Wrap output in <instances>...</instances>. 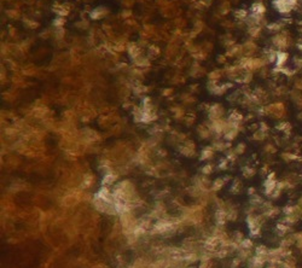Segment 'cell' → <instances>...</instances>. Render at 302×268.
<instances>
[{
    "instance_id": "2e32d148",
    "label": "cell",
    "mask_w": 302,
    "mask_h": 268,
    "mask_svg": "<svg viewBox=\"0 0 302 268\" xmlns=\"http://www.w3.org/2000/svg\"><path fill=\"white\" fill-rule=\"evenodd\" d=\"M173 111H174V117L177 118V120H180V118H184V117H185L184 110H183L181 107H179V106L173 107Z\"/></svg>"
},
{
    "instance_id": "4dcf8cb0",
    "label": "cell",
    "mask_w": 302,
    "mask_h": 268,
    "mask_svg": "<svg viewBox=\"0 0 302 268\" xmlns=\"http://www.w3.org/2000/svg\"><path fill=\"white\" fill-rule=\"evenodd\" d=\"M297 46H298V48H300V49H302V40H300V41H298Z\"/></svg>"
},
{
    "instance_id": "7a4b0ae2",
    "label": "cell",
    "mask_w": 302,
    "mask_h": 268,
    "mask_svg": "<svg viewBox=\"0 0 302 268\" xmlns=\"http://www.w3.org/2000/svg\"><path fill=\"white\" fill-rule=\"evenodd\" d=\"M172 226H173L172 222H169L167 220L158 219V221L152 227V233H166L172 228Z\"/></svg>"
},
{
    "instance_id": "ba28073f",
    "label": "cell",
    "mask_w": 302,
    "mask_h": 268,
    "mask_svg": "<svg viewBox=\"0 0 302 268\" xmlns=\"http://www.w3.org/2000/svg\"><path fill=\"white\" fill-rule=\"evenodd\" d=\"M179 151L181 152V155H184L186 157H194L196 155V148H192V147H189L186 145H181L179 147Z\"/></svg>"
},
{
    "instance_id": "4316f807",
    "label": "cell",
    "mask_w": 302,
    "mask_h": 268,
    "mask_svg": "<svg viewBox=\"0 0 302 268\" xmlns=\"http://www.w3.org/2000/svg\"><path fill=\"white\" fill-rule=\"evenodd\" d=\"M280 28H281V25H280V24H278V23H277V24H276V23H273V24H269V25H268V29H269V30H279Z\"/></svg>"
},
{
    "instance_id": "6da1fadb",
    "label": "cell",
    "mask_w": 302,
    "mask_h": 268,
    "mask_svg": "<svg viewBox=\"0 0 302 268\" xmlns=\"http://www.w3.org/2000/svg\"><path fill=\"white\" fill-rule=\"evenodd\" d=\"M225 114L224 107L221 106V104H213L209 109V118L210 121H215V120H221Z\"/></svg>"
},
{
    "instance_id": "30bf717a",
    "label": "cell",
    "mask_w": 302,
    "mask_h": 268,
    "mask_svg": "<svg viewBox=\"0 0 302 268\" xmlns=\"http://www.w3.org/2000/svg\"><path fill=\"white\" fill-rule=\"evenodd\" d=\"M286 59H288V53H285V52H277V61H276L277 62V66L281 68L285 64Z\"/></svg>"
},
{
    "instance_id": "44dd1931",
    "label": "cell",
    "mask_w": 302,
    "mask_h": 268,
    "mask_svg": "<svg viewBox=\"0 0 302 268\" xmlns=\"http://www.w3.org/2000/svg\"><path fill=\"white\" fill-rule=\"evenodd\" d=\"M228 160L227 158H223V160L220 161V163L218 164V168L219 169H221V170H225V169H227V167H228Z\"/></svg>"
},
{
    "instance_id": "e0dca14e",
    "label": "cell",
    "mask_w": 302,
    "mask_h": 268,
    "mask_svg": "<svg viewBox=\"0 0 302 268\" xmlns=\"http://www.w3.org/2000/svg\"><path fill=\"white\" fill-rule=\"evenodd\" d=\"M255 173H256V170L254 169V168H250V167H247V168H244V169H243V175H244L247 179L254 176Z\"/></svg>"
},
{
    "instance_id": "7c38bea8",
    "label": "cell",
    "mask_w": 302,
    "mask_h": 268,
    "mask_svg": "<svg viewBox=\"0 0 302 268\" xmlns=\"http://www.w3.org/2000/svg\"><path fill=\"white\" fill-rule=\"evenodd\" d=\"M237 134H238V129H236V128H231V129H228L227 132L224 133V138L227 141H231L237 136Z\"/></svg>"
},
{
    "instance_id": "9a60e30c",
    "label": "cell",
    "mask_w": 302,
    "mask_h": 268,
    "mask_svg": "<svg viewBox=\"0 0 302 268\" xmlns=\"http://www.w3.org/2000/svg\"><path fill=\"white\" fill-rule=\"evenodd\" d=\"M213 170H214V164H211V163H207L202 167L203 175H210L211 173H213Z\"/></svg>"
},
{
    "instance_id": "d4e9b609",
    "label": "cell",
    "mask_w": 302,
    "mask_h": 268,
    "mask_svg": "<svg viewBox=\"0 0 302 268\" xmlns=\"http://www.w3.org/2000/svg\"><path fill=\"white\" fill-rule=\"evenodd\" d=\"M265 136H266V134H265V132H262V131H260V132H257V133L254 134V139H256V140H262Z\"/></svg>"
},
{
    "instance_id": "9c48e42d",
    "label": "cell",
    "mask_w": 302,
    "mask_h": 268,
    "mask_svg": "<svg viewBox=\"0 0 302 268\" xmlns=\"http://www.w3.org/2000/svg\"><path fill=\"white\" fill-rule=\"evenodd\" d=\"M225 184L226 182L224 180V177H218V179H215L213 182H211V190H213L214 192H218V191H220L221 188H223V186Z\"/></svg>"
},
{
    "instance_id": "83f0119b",
    "label": "cell",
    "mask_w": 302,
    "mask_h": 268,
    "mask_svg": "<svg viewBox=\"0 0 302 268\" xmlns=\"http://www.w3.org/2000/svg\"><path fill=\"white\" fill-rule=\"evenodd\" d=\"M172 92L173 91L170 88H167V89H164V91H163V95L164 97H169V94H172Z\"/></svg>"
},
{
    "instance_id": "484cf974",
    "label": "cell",
    "mask_w": 302,
    "mask_h": 268,
    "mask_svg": "<svg viewBox=\"0 0 302 268\" xmlns=\"http://www.w3.org/2000/svg\"><path fill=\"white\" fill-rule=\"evenodd\" d=\"M240 261H242L240 257H238V259H233V260H232V263H231V268H237V267L240 264Z\"/></svg>"
},
{
    "instance_id": "5bb4252c",
    "label": "cell",
    "mask_w": 302,
    "mask_h": 268,
    "mask_svg": "<svg viewBox=\"0 0 302 268\" xmlns=\"http://www.w3.org/2000/svg\"><path fill=\"white\" fill-rule=\"evenodd\" d=\"M240 190H242V181L239 180V179H235L233 185H232V187H231L230 191L232 193H239Z\"/></svg>"
},
{
    "instance_id": "d6986e66",
    "label": "cell",
    "mask_w": 302,
    "mask_h": 268,
    "mask_svg": "<svg viewBox=\"0 0 302 268\" xmlns=\"http://www.w3.org/2000/svg\"><path fill=\"white\" fill-rule=\"evenodd\" d=\"M240 247H243V249H251V247H253V242L250 239H245L244 238L240 243Z\"/></svg>"
},
{
    "instance_id": "cb8c5ba5",
    "label": "cell",
    "mask_w": 302,
    "mask_h": 268,
    "mask_svg": "<svg viewBox=\"0 0 302 268\" xmlns=\"http://www.w3.org/2000/svg\"><path fill=\"white\" fill-rule=\"evenodd\" d=\"M250 202H251V204H261L262 203V198H261L260 196H254V197H251V199H250Z\"/></svg>"
},
{
    "instance_id": "4fadbf2b",
    "label": "cell",
    "mask_w": 302,
    "mask_h": 268,
    "mask_svg": "<svg viewBox=\"0 0 302 268\" xmlns=\"http://www.w3.org/2000/svg\"><path fill=\"white\" fill-rule=\"evenodd\" d=\"M251 10L255 15H264L265 13V6L261 4V3H256L251 6Z\"/></svg>"
},
{
    "instance_id": "5b68a950",
    "label": "cell",
    "mask_w": 302,
    "mask_h": 268,
    "mask_svg": "<svg viewBox=\"0 0 302 268\" xmlns=\"http://www.w3.org/2000/svg\"><path fill=\"white\" fill-rule=\"evenodd\" d=\"M214 153H215V150L213 146H206L202 152H201V161H208L210 158L214 157Z\"/></svg>"
},
{
    "instance_id": "8fae6325",
    "label": "cell",
    "mask_w": 302,
    "mask_h": 268,
    "mask_svg": "<svg viewBox=\"0 0 302 268\" xmlns=\"http://www.w3.org/2000/svg\"><path fill=\"white\" fill-rule=\"evenodd\" d=\"M198 259H199L198 255H197L196 252H192V251H189V254H186V255L183 256V260L186 261V262H189V263H194V262L198 261Z\"/></svg>"
},
{
    "instance_id": "ffe728a7",
    "label": "cell",
    "mask_w": 302,
    "mask_h": 268,
    "mask_svg": "<svg viewBox=\"0 0 302 268\" xmlns=\"http://www.w3.org/2000/svg\"><path fill=\"white\" fill-rule=\"evenodd\" d=\"M221 77V71L220 70H215L213 73L209 74V80H213V81H219V78Z\"/></svg>"
},
{
    "instance_id": "ac0fdd59",
    "label": "cell",
    "mask_w": 302,
    "mask_h": 268,
    "mask_svg": "<svg viewBox=\"0 0 302 268\" xmlns=\"http://www.w3.org/2000/svg\"><path fill=\"white\" fill-rule=\"evenodd\" d=\"M255 251H256V255H260V256H266V255H268V250H267V247H266V246H264V245L257 246Z\"/></svg>"
},
{
    "instance_id": "277c9868",
    "label": "cell",
    "mask_w": 302,
    "mask_h": 268,
    "mask_svg": "<svg viewBox=\"0 0 302 268\" xmlns=\"http://www.w3.org/2000/svg\"><path fill=\"white\" fill-rule=\"evenodd\" d=\"M215 220L218 226H224L226 223V221L228 220L227 217V210L223 209V208H219V209L215 211Z\"/></svg>"
},
{
    "instance_id": "f1b7e54d",
    "label": "cell",
    "mask_w": 302,
    "mask_h": 268,
    "mask_svg": "<svg viewBox=\"0 0 302 268\" xmlns=\"http://www.w3.org/2000/svg\"><path fill=\"white\" fill-rule=\"evenodd\" d=\"M295 62H296V64H297L298 68L302 66V59H295Z\"/></svg>"
},
{
    "instance_id": "f546056e",
    "label": "cell",
    "mask_w": 302,
    "mask_h": 268,
    "mask_svg": "<svg viewBox=\"0 0 302 268\" xmlns=\"http://www.w3.org/2000/svg\"><path fill=\"white\" fill-rule=\"evenodd\" d=\"M248 193H249V194H254V193H255V188H254V187H250L249 190H248Z\"/></svg>"
},
{
    "instance_id": "8992f818",
    "label": "cell",
    "mask_w": 302,
    "mask_h": 268,
    "mask_svg": "<svg viewBox=\"0 0 302 268\" xmlns=\"http://www.w3.org/2000/svg\"><path fill=\"white\" fill-rule=\"evenodd\" d=\"M116 179H117V175H116V174H114V173H111V172H108V173H105V175L103 176L102 185L109 187V186H111V185L116 181Z\"/></svg>"
},
{
    "instance_id": "603a6c76",
    "label": "cell",
    "mask_w": 302,
    "mask_h": 268,
    "mask_svg": "<svg viewBox=\"0 0 302 268\" xmlns=\"http://www.w3.org/2000/svg\"><path fill=\"white\" fill-rule=\"evenodd\" d=\"M235 151H236V153H237V155H242V153H244V151H245V144H244V143L238 144V145H237V147L235 148Z\"/></svg>"
},
{
    "instance_id": "52a82bcc",
    "label": "cell",
    "mask_w": 302,
    "mask_h": 268,
    "mask_svg": "<svg viewBox=\"0 0 302 268\" xmlns=\"http://www.w3.org/2000/svg\"><path fill=\"white\" fill-rule=\"evenodd\" d=\"M227 120L230 122H232V123H239L242 120H243V115H242L239 111H237V110H232L230 112Z\"/></svg>"
},
{
    "instance_id": "7402d4cb",
    "label": "cell",
    "mask_w": 302,
    "mask_h": 268,
    "mask_svg": "<svg viewBox=\"0 0 302 268\" xmlns=\"http://www.w3.org/2000/svg\"><path fill=\"white\" fill-rule=\"evenodd\" d=\"M185 122L187 123V126H191L194 122H195V120H196V116L194 115V114H189V115H186L185 117Z\"/></svg>"
},
{
    "instance_id": "3957f363",
    "label": "cell",
    "mask_w": 302,
    "mask_h": 268,
    "mask_svg": "<svg viewBox=\"0 0 302 268\" xmlns=\"http://www.w3.org/2000/svg\"><path fill=\"white\" fill-rule=\"evenodd\" d=\"M272 41H273V45H274L277 48L283 49V48H286V47H288V45H289V42H290V37L285 36V33H283V34H280V35H276Z\"/></svg>"
}]
</instances>
